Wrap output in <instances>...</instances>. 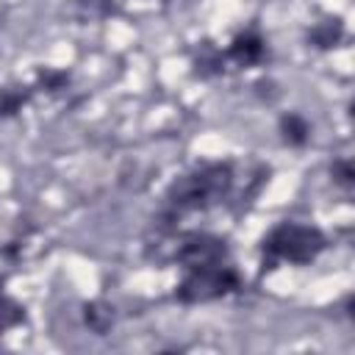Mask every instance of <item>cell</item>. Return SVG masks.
I'll return each instance as SVG.
<instances>
[{
    "mask_svg": "<svg viewBox=\"0 0 355 355\" xmlns=\"http://www.w3.org/2000/svg\"><path fill=\"white\" fill-rule=\"evenodd\" d=\"M266 250L275 252V255L291 258V261H308L322 250V236L316 230H311V227L283 225L269 236Z\"/></svg>",
    "mask_w": 355,
    "mask_h": 355,
    "instance_id": "obj_1",
    "label": "cell"
},
{
    "mask_svg": "<svg viewBox=\"0 0 355 355\" xmlns=\"http://www.w3.org/2000/svg\"><path fill=\"white\" fill-rule=\"evenodd\" d=\"M233 275L230 272H216L211 266H202L194 272L183 286H180V300H211L233 288Z\"/></svg>",
    "mask_w": 355,
    "mask_h": 355,
    "instance_id": "obj_2",
    "label": "cell"
},
{
    "mask_svg": "<svg viewBox=\"0 0 355 355\" xmlns=\"http://www.w3.org/2000/svg\"><path fill=\"white\" fill-rule=\"evenodd\" d=\"M280 128H283V136H286V141H291V144H305V139H308V133H311L308 122H305V119H300L297 114H291V116H283Z\"/></svg>",
    "mask_w": 355,
    "mask_h": 355,
    "instance_id": "obj_3",
    "label": "cell"
},
{
    "mask_svg": "<svg viewBox=\"0 0 355 355\" xmlns=\"http://www.w3.org/2000/svg\"><path fill=\"white\" fill-rule=\"evenodd\" d=\"M233 55L244 58V61H255L261 55V42L258 39H239L236 47H233Z\"/></svg>",
    "mask_w": 355,
    "mask_h": 355,
    "instance_id": "obj_4",
    "label": "cell"
}]
</instances>
